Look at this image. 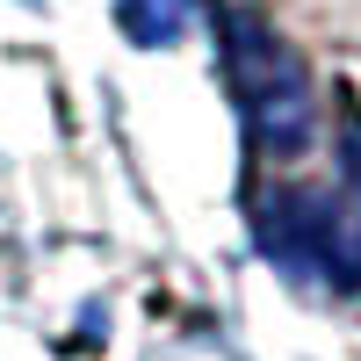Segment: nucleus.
Returning <instances> with one entry per match:
<instances>
[{
	"label": "nucleus",
	"mask_w": 361,
	"mask_h": 361,
	"mask_svg": "<svg viewBox=\"0 0 361 361\" xmlns=\"http://www.w3.org/2000/svg\"><path fill=\"white\" fill-rule=\"evenodd\" d=\"M217 51H224V80L238 94V116H246V137L267 159H296L318 130L311 58L253 8H217Z\"/></svg>",
	"instance_id": "f257e3e1"
},
{
	"label": "nucleus",
	"mask_w": 361,
	"mask_h": 361,
	"mask_svg": "<svg viewBox=\"0 0 361 361\" xmlns=\"http://www.w3.org/2000/svg\"><path fill=\"white\" fill-rule=\"evenodd\" d=\"M253 246L282 267L289 282H311L325 296L361 289V195L347 188H275L253 202Z\"/></svg>",
	"instance_id": "f03ea898"
},
{
	"label": "nucleus",
	"mask_w": 361,
	"mask_h": 361,
	"mask_svg": "<svg viewBox=\"0 0 361 361\" xmlns=\"http://www.w3.org/2000/svg\"><path fill=\"white\" fill-rule=\"evenodd\" d=\"M202 15V0H116V29L137 51H166L188 37V22Z\"/></svg>",
	"instance_id": "7ed1b4c3"
},
{
	"label": "nucleus",
	"mask_w": 361,
	"mask_h": 361,
	"mask_svg": "<svg viewBox=\"0 0 361 361\" xmlns=\"http://www.w3.org/2000/svg\"><path fill=\"white\" fill-rule=\"evenodd\" d=\"M347 188L361 195V116L347 123Z\"/></svg>",
	"instance_id": "20e7f679"
}]
</instances>
